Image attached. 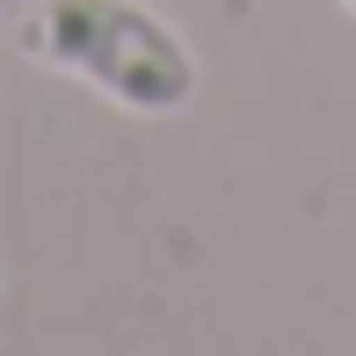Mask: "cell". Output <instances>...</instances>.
<instances>
[{"label":"cell","instance_id":"obj_3","mask_svg":"<svg viewBox=\"0 0 356 356\" xmlns=\"http://www.w3.org/2000/svg\"><path fill=\"white\" fill-rule=\"evenodd\" d=\"M342 8H349V15H356V0H342Z\"/></svg>","mask_w":356,"mask_h":356},{"label":"cell","instance_id":"obj_2","mask_svg":"<svg viewBox=\"0 0 356 356\" xmlns=\"http://www.w3.org/2000/svg\"><path fill=\"white\" fill-rule=\"evenodd\" d=\"M0 298H8V277H0Z\"/></svg>","mask_w":356,"mask_h":356},{"label":"cell","instance_id":"obj_1","mask_svg":"<svg viewBox=\"0 0 356 356\" xmlns=\"http://www.w3.org/2000/svg\"><path fill=\"white\" fill-rule=\"evenodd\" d=\"M22 51L131 117H175L204 80L182 29L145 0H37L22 15Z\"/></svg>","mask_w":356,"mask_h":356}]
</instances>
